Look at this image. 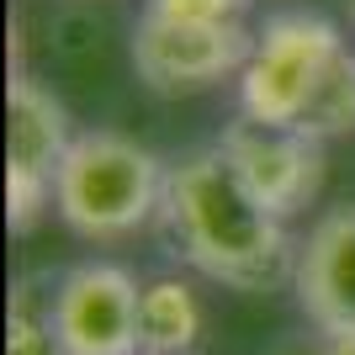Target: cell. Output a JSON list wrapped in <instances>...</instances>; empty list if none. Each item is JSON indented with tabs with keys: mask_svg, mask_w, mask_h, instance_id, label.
<instances>
[{
	"mask_svg": "<svg viewBox=\"0 0 355 355\" xmlns=\"http://www.w3.org/2000/svg\"><path fill=\"white\" fill-rule=\"evenodd\" d=\"M159 223L180 260L218 286L266 292L297 270L286 223L244 191V180L234 175L218 144L170 164Z\"/></svg>",
	"mask_w": 355,
	"mask_h": 355,
	"instance_id": "cell-1",
	"label": "cell"
},
{
	"mask_svg": "<svg viewBox=\"0 0 355 355\" xmlns=\"http://www.w3.org/2000/svg\"><path fill=\"white\" fill-rule=\"evenodd\" d=\"M164 180H170V170L159 164L154 148H144L117 128H90V133H74L59 164L53 212L69 234L90 239V244L128 239L148 218H159Z\"/></svg>",
	"mask_w": 355,
	"mask_h": 355,
	"instance_id": "cell-2",
	"label": "cell"
},
{
	"mask_svg": "<svg viewBox=\"0 0 355 355\" xmlns=\"http://www.w3.org/2000/svg\"><path fill=\"white\" fill-rule=\"evenodd\" d=\"M345 37L318 11H276L254 32V53L239 74V117L266 128H302L318 85L340 64Z\"/></svg>",
	"mask_w": 355,
	"mask_h": 355,
	"instance_id": "cell-3",
	"label": "cell"
},
{
	"mask_svg": "<svg viewBox=\"0 0 355 355\" xmlns=\"http://www.w3.org/2000/svg\"><path fill=\"white\" fill-rule=\"evenodd\" d=\"M69 112L43 80L16 74L6 90V218L11 228H32L53 202V180L69 154Z\"/></svg>",
	"mask_w": 355,
	"mask_h": 355,
	"instance_id": "cell-4",
	"label": "cell"
},
{
	"mask_svg": "<svg viewBox=\"0 0 355 355\" xmlns=\"http://www.w3.org/2000/svg\"><path fill=\"white\" fill-rule=\"evenodd\" d=\"M133 69L154 96H196L228 74H244L254 53V32L244 21H159L138 16Z\"/></svg>",
	"mask_w": 355,
	"mask_h": 355,
	"instance_id": "cell-5",
	"label": "cell"
},
{
	"mask_svg": "<svg viewBox=\"0 0 355 355\" xmlns=\"http://www.w3.org/2000/svg\"><path fill=\"white\" fill-rule=\"evenodd\" d=\"M138 292L144 282H133V270L112 266V260H85L53 286L48 324L69 355H144Z\"/></svg>",
	"mask_w": 355,
	"mask_h": 355,
	"instance_id": "cell-6",
	"label": "cell"
},
{
	"mask_svg": "<svg viewBox=\"0 0 355 355\" xmlns=\"http://www.w3.org/2000/svg\"><path fill=\"white\" fill-rule=\"evenodd\" d=\"M218 148L234 164V175L244 180V191L282 223L302 212L324 186V144L297 128H266V122L239 117L223 128Z\"/></svg>",
	"mask_w": 355,
	"mask_h": 355,
	"instance_id": "cell-7",
	"label": "cell"
},
{
	"mask_svg": "<svg viewBox=\"0 0 355 355\" xmlns=\"http://www.w3.org/2000/svg\"><path fill=\"white\" fill-rule=\"evenodd\" d=\"M292 286L318 334H355V207H334L308 228Z\"/></svg>",
	"mask_w": 355,
	"mask_h": 355,
	"instance_id": "cell-8",
	"label": "cell"
},
{
	"mask_svg": "<svg viewBox=\"0 0 355 355\" xmlns=\"http://www.w3.org/2000/svg\"><path fill=\"white\" fill-rule=\"evenodd\" d=\"M202 297L186 276H148L138 292V345L144 355H191L202 340Z\"/></svg>",
	"mask_w": 355,
	"mask_h": 355,
	"instance_id": "cell-9",
	"label": "cell"
},
{
	"mask_svg": "<svg viewBox=\"0 0 355 355\" xmlns=\"http://www.w3.org/2000/svg\"><path fill=\"white\" fill-rule=\"evenodd\" d=\"M297 133L318 138V144H329V138H340V133H355V53L350 48L340 53V64L318 85V96H313V106H308V117H302Z\"/></svg>",
	"mask_w": 355,
	"mask_h": 355,
	"instance_id": "cell-10",
	"label": "cell"
},
{
	"mask_svg": "<svg viewBox=\"0 0 355 355\" xmlns=\"http://www.w3.org/2000/svg\"><path fill=\"white\" fill-rule=\"evenodd\" d=\"M6 355H69L48 324V313H32L27 302L11 308V329H6Z\"/></svg>",
	"mask_w": 355,
	"mask_h": 355,
	"instance_id": "cell-11",
	"label": "cell"
},
{
	"mask_svg": "<svg viewBox=\"0 0 355 355\" xmlns=\"http://www.w3.org/2000/svg\"><path fill=\"white\" fill-rule=\"evenodd\" d=\"M144 16H159V21H244L250 0H144Z\"/></svg>",
	"mask_w": 355,
	"mask_h": 355,
	"instance_id": "cell-12",
	"label": "cell"
},
{
	"mask_svg": "<svg viewBox=\"0 0 355 355\" xmlns=\"http://www.w3.org/2000/svg\"><path fill=\"white\" fill-rule=\"evenodd\" d=\"M324 355H355V334H324Z\"/></svg>",
	"mask_w": 355,
	"mask_h": 355,
	"instance_id": "cell-13",
	"label": "cell"
},
{
	"mask_svg": "<svg viewBox=\"0 0 355 355\" xmlns=\"http://www.w3.org/2000/svg\"><path fill=\"white\" fill-rule=\"evenodd\" d=\"M282 355H324V334H318V340H302V345H286Z\"/></svg>",
	"mask_w": 355,
	"mask_h": 355,
	"instance_id": "cell-14",
	"label": "cell"
},
{
	"mask_svg": "<svg viewBox=\"0 0 355 355\" xmlns=\"http://www.w3.org/2000/svg\"><path fill=\"white\" fill-rule=\"evenodd\" d=\"M350 16H355V0H350Z\"/></svg>",
	"mask_w": 355,
	"mask_h": 355,
	"instance_id": "cell-15",
	"label": "cell"
}]
</instances>
